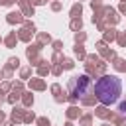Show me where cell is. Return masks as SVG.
Instances as JSON below:
<instances>
[{
  "label": "cell",
  "mask_w": 126,
  "mask_h": 126,
  "mask_svg": "<svg viewBox=\"0 0 126 126\" xmlns=\"http://www.w3.org/2000/svg\"><path fill=\"white\" fill-rule=\"evenodd\" d=\"M94 94L98 98L100 104L104 106H112L118 102L120 94H122V83L116 75H104L94 83Z\"/></svg>",
  "instance_id": "1"
},
{
  "label": "cell",
  "mask_w": 126,
  "mask_h": 126,
  "mask_svg": "<svg viewBox=\"0 0 126 126\" xmlns=\"http://www.w3.org/2000/svg\"><path fill=\"white\" fill-rule=\"evenodd\" d=\"M91 89H93V81L89 75H79L71 81V96L75 98H85Z\"/></svg>",
  "instance_id": "2"
},
{
  "label": "cell",
  "mask_w": 126,
  "mask_h": 126,
  "mask_svg": "<svg viewBox=\"0 0 126 126\" xmlns=\"http://www.w3.org/2000/svg\"><path fill=\"white\" fill-rule=\"evenodd\" d=\"M118 112H120V116H126V100H122L118 104Z\"/></svg>",
  "instance_id": "3"
}]
</instances>
